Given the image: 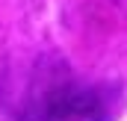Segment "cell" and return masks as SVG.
Masks as SVG:
<instances>
[{"mask_svg":"<svg viewBox=\"0 0 127 121\" xmlns=\"http://www.w3.org/2000/svg\"><path fill=\"white\" fill-rule=\"evenodd\" d=\"M103 118V106L100 97L92 89L74 86V83H62L47 89L32 103L30 121H100Z\"/></svg>","mask_w":127,"mask_h":121,"instance_id":"1","label":"cell"}]
</instances>
